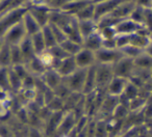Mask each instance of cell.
<instances>
[{
    "label": "cell",
    "instance_id": "34",
    "mask_svg": "<svg viewBox=\"0 0 152 137\" xmlns=\"http://www.w3.org/2000/svg\"><path fill=\"white\" fill-rule=\"evenodd\" d=\"M2 45H3V38H0V48L2 47Z\"/></svg>",
    "mask_w": 152,
    "mask_h": 137
},
{
    "label": "cell",
    "instance_id": "7",
    "mask_svg": "<svg viewBox=\"0 0 152 137\" xmlns=\"http://www.w3.org/2000/svg\"><path fill=\"white\" fill-rule=\"evenodd\" d=\"M27 36L25 31V28L22 23V20L20 22H18L17 24H15L14 26H12L3 36V41L5 43H7L11 46H15V45H19L24 38Z\"/></svg>",
    "mask_w": 152,
    "mask_h": 137
},
{
    "label": "cell",
    "instance_id": "15",
    "mask_svg": "<svg viewBox=\"0 0 152 137\" xmlns=\"http://www.w3.org/2000/svg\"><path fill=\"white\" fill-rule=\"evenodd\" d=\"M22 23H23L26 34H27L28 36H34V34L38 33V32H40L41 29H42L41 25L37 22V20L28 13V11L26 12L25 15L22 18Z\"/></svg>",
    "mask_w": 152,
    "mask_h": 137
},
{
    "label": "cell",
    "instance_id": "23",
    "mask_svg": "<svg viewBox=\"0 0 152 137\" xmlns=\"http://www.w3.org/2000/svg\"><path fill=\"white\" fill-rule=\"evenodd\" d=\"M94 15H95V4L94 3H90L87 7L81 9L79 12L74 15L77 21H81V20H94Z\"/></svg>",
    "mask_w": 152,
    "mask_h": 137
},
{
    "label": "cell",
    "instance_id": "11",
    "mask_svg": "<svg viewBox=\"0 0 152 137\" xmlns=\"http://www.w3.org/2000/svg\"><path fill=\"white\" fill-rule=\"evenodd\" d=\"M78 118L73 113V111H67L64 113V116L61 118L59 126L56 130V133H58V136L61 135H70L73 132L74 128L76 126V122Z\"/></svg>",
    "mask_w": 152,
    "mask_h": 137
},
{
    "label": "cell",
    "instance_id": "4",
    "mask_svg": "<svg viewBox=\"0 0 152 137\" xmlns=\"http://www.w3.org/2000/svg\"><path fill=\"white\" fill-rule=\"evenodd\" d=\"M96 62L101 65H114L122 57H124L122 50L120 49H106L101 48L95 52Z\"/></svg>",
    "mask_w": 152,
    "mask_h": 137
},
{
    "label": "cell",
    "instance_id": "33",
    "mask_svg": "<svg viewBox=\"0 0 152 137\" xmlns=\"http://www.w3.org/2000/svg\"><path fill=\"white\" fill-rule=\"evenodd\" d=\"M144 52H145L147 55H149V56L152 58V41H151V42H150V44L148 45V46L145 48V50H144Z\"/></svg>",
    "mask_w": 152,
    "mask_h": 137
},
{
    "label": "cell",
    "instance_id": "28",
    "mask_svg": "<svg viewBox=\"0 0 152 137\" xmlns=\"http://www.w3.org/2000/svg\"><path fill=\"white\" fill-rule=\"evenodd\" d=\"M25 65L19 45L11 46V67H15V65Z\"/></svg>",
    "mask_w": 152,
    "mask_h": 137
},
{
    "label": "cell",
    "instance_id": "22",
    "mask_svg": "<svg viewBox=\"0 0 152 137\" xmlns=\"http://www.w3.org/2000/svg\"><path fill=\"white\" fill-rule=\"evenodd\" d=\"M11 67V45L3 41L2 47L0 48V67Z\"/></svg>",
    "mask_w": 152,
    "mask_h": 137
},
{
    "label": "cell",
    "instance_id": "2",
    "mask_svg": "<svg viewBox=\"0 0 152 137\" xmlns=\"http://www.w3.org/2000/svg\"><path fill=\"white\" fill-rule=\"evenodd\" d=\"M88 69H78L71 75L63 78V83L72 93L83 94V85H85L86 75Z\"/></svg>",
    "mask_w": 152,
    "mask_h": 137
},
{
    "label": "cell",
    "instance_id": "12",
    "mask_svg": "<svg viewBox=\"0 0 152 137\" xmlns=\"http://www.w3.org/2000/svg\"><path fill=\"white\" fill-rule=\"evenodd\" d=\"M128 83H129L128 79L123 78V77L114 76L112 80H110V84L106 87L105 91L107 95L119 98L120 96H122L123 94H124Z\"/></svg>",
    "mask_w": 152,
    "mask_h": 137
},
{
    "label": "cell",
    "instance_id": "17",
    "mask_svg": "<svg viewBox=\"0 0 152 137\" xmlns=\"http://www.w3.org/2000/svg\"><path fill=\"white\" fill-rule=\"evenodd\" d=\"M96 91V65L89 67L86 75L85 85H83V95H89Z\"/></svg>",
    "mask_w": 152,
    "mask_h": 137
},
{
    "label": "cell",
    "instance_id": "13",
    "mask_svg": "<svg viewBox=\"0 0 152 137\" xmlns=\"http://www.w3.org/2000/svg\"><path fill=\"white\" fill-rule=\"evenodd\" d=\"M143 27L144 26L135 23L130 18L121 20V21H119L118 24L115 26L117 34L118 33L119 34H132V33H135L137 31H139V30Z\"/></svg>",
    "mask_w": 152,
    "mask_h": 137
},
{
    "label": "cell",
    "instance_id": "18",
    "mask_svg": "<svg viewBox=\"0 0 152 137\" xmlns=\"http://www.w3.org/2000/svg\"><path fill=\"white\" fill-rule=\"evenodd\" d=\"M25 67H27L28 72L30 75H34V76L41 77L48 69L43 65V62L40 60L38 56L34 57L31 60H29L28 62L25 63Z\"/></svg>",
    "mask_w": 152,
    "mask_h": 137
},
{
    "label": "cell",
    "instance_id": "25",
    "mask_svg": "<svg viewBox=\"0 0 152 137\" xmlns=\"http://www.w3.org/2000/svg\"><path fill=\"white\" fill-rule=\"evenodd\" d=\"M59 45H61V48L65 50V52L67 53L69 56H74L76 53L83 48V45L74 42V41L69 40V38H66V40L64 41V42H61Z\"/></svg>",
    "mask_w": 152,
    "mask_h": 137
},
{
    "label": "cell",
    "instance_id": "36",
    "mask_svg": "<svg viewBox=\"0 0 152 137\" xmlns=\"http://www.w3.org/2000/svg\"><path fill=\"white\" fill-rule=\"evenodd\" d=\"M150 38H151V41H152V33L150 34Z\"/></svg>",
    "mask_w": 152,
    "mask_h": 137
},
{
    "label": "cell",
    "instance_id": "27",
    "mask_svg": "<svg viewBox=\"0 0 152 137\" xmlns=\"http://www.w3.org/2000/svg\"><path fill=\"white\" fill-rule=\"evenodd\" d=\"M9 80L11 91H20L23 86V80L20 78V76L14 71L12 67H9Z\"/></svg>",
    "mask_w": 152,
    "mask_h": 137
},
{
    "label": "cell",
    "instance_id": "31",
    "mask_svg": "<svg viewBox=\"0 0 152 137\" xmlns=\"http://www.w3.org/2000/svg\"><path fill=\"white\" fill-rule=\"evenodd\" d=\"M108 129L107 126L103 122L95 123V131H94V137H108Z\"/></svg>",
    "mask_w": 152,
    "mask_h": 137
},
{
    "label": "cell",
    "instance_id": "5",
    "mask_svg": "<svg viewBox=\"0 0 152 137\" xmlns=\"http://www.w3.org/2000/svg\"><path fill=\"white\" fill-rule=\"evenodd\" d=\"M113 70H114L115 76L123 77V78L130 80V78L133 75V72L135 70L133 59L126 56L122 57L120 60H118L116 63L113 65Z\"/></svg>",
    "mask_w": 152,
    "mask_h": 137
},
{
    "label": "cell",
    "instance_id": "3",
    "mask_svg": "<svg viewBox=\"0 0 152 137\" xmlns=\"http://www.w3.org/2000/svg\"><path fill=\"white\" fill-rule=\"evenodd\" d=\"M114 76L112 65L96 63V91H106Z\"/></svg>",
    "mask_w": 152,
    "mask_h": 137
},
{
    "label": "cell",
    "instance_id": "30",
    "mask_svg": "<svg viewBox=\"0 0 152 137\" xmlns=\"http://www.w3.org/2000/svg\"><path fill=\"white\" fill-rule=\"evenodd\" d=\"M48 51L50 52V54L52 55L53 58L57 59V60H61V59H64V58H66L67 56H69V55L65 52V50L61 48V46L59 44L53 46L52 48H49Z\"/></svg>",
    "mask_w": 152,
    "mask_h": 137
},
{
    "label": "cell",
    "instance_id": "19",
    "mask_svg": "<svg viewBox=\"0 0 152 137\" xmlns=\"http://www.w3.org/2000/svg\"><path fill=\"white\" fill-rule=\"evenodd\" d=\"M77 22H78L79 32H80L83 38H86L87 36H91L98 30L97 22L95 20H81V21Z\"/></svg>",
    "mask_w": 152,
    "mask_h": 137
},
{
    "label": "cell",
    "instance_id": "8",
    "mask_svg": "<svg viewBox=\"0 0 152 137\" xmlns=\"http://www.w3.org/2000/svg\"><path fill=\"white\" fill-rule=\"evenodd\" d=\"M129 1V0H105L103 2H100L95 4V15L94 20L96 22L100 20L101 18L112 14L117 7H120L122 3Z\"/></svg>",
    "mask_w": 152,
    "mask_h": 137
},
{
    "label": "cell",
    "instance_id": "35",
    "mask_svg": "<svg viewBox=\"0 0 152 137\" xmlns=\"http://www.w3.org/2000/svg\"><path fill=\"white\" fill-rule=\"evenodd\" d=\"M58 137H71L70 135H61V136H58Z\"/></svg>",
    "mask_w": 152,
    "mask_h": 137
},
{
    "label": "cell",
    "instance_id": "21",
    "mask_svg": "<svg viewBox=\"0 0 152 137\" xmlns=\"http://www.w3.org/2000/svg\"><path fill=\"white\" fill-rule=\"evenodd\" d=\"M29 38H30V41H31L32 47H34V53H36L37 56L42 54L43 52H45V51L47 50L46 44H45L44 38H43V34L41 31L34 34V36H29Z\"/></svg>",
    "mask_w": 152,
    "mask_h": 137
},
{
    "label": "cell",
    "instance_id": "24",
    "mask_svg": "<svg viewBox=\"0 0 152 137\" xmlns=\"http://www.w3.org/2000/svg\"><path fill=\"white\" fill-rule=\"evenodd\" d=\"M135 69H141V70H150L152 67V58L147 55L145 52L140 54L137 57L133 59Z\"/></svg>",
    "mask_w": 152,
    "mask_h": 137
},
{
    "label": "cell",
    "instance_id": "14",
    "mask_svg": "<svg viewBox=\"0 0 152 137\" xmlns=\"http://www.w3.org/2000/svg\"><path fill=\"white\" fill-rule=\"evenodd\" d=\"M41 78L43 79V82L46 85L48 88H50L51 91H54L57 86L61 83V76L56 72V71L52 70V69H48L44 74L41 76Z\"/></svg>",
    "mask_w": 152,
    "mask_h": 137
},
{
    "label": "cell",
    "instance_id": "26",
    "mask_svg": "<svg viewBox=\"0 0 152 137\" xmlns=\"http://www.w3.org/2000/svg\"><path fill=\"white\" fill-rule=\"evenodd\" d=\"M41 32H42V34H43V38H44V41H45V44H46L47 49L52 48L53 46L57 45L56 38H55L52 29H51V26L49 25V24H47L46 26L42 27Z\"/></svg>",
    "mask_w": 152,
    "mask_h": 137
},
{
    "label": "cell",
    "instance_id": "1",
    "mask_svg": "<svg viewBox=\"0 0 152 137\" xmlns=\"http://www.w3.org/2000/svg\"><path fill=\"white\" fill-rule=\"evenodd\" d=\"M27 12V5L15 7L7 11L0 16V38H2L5 32L15 24L20 22Z\"/></svg>",
    "mask_w": 152,
    "mask_h": 137
},
{
    "label": "cell",
    "instance_id": "29",
    "mask_svg": "<svg viewBox=\"0 0 152 137\" xmlns=\"http://www.w3.org/2000/svg\"><path fill=\"white\" fill-rule=\"evenodd\" d=\"M0 89L7 93L11 91L9 80V67H0Z\"/></svg>",
    "mask_w": 152,
    "mask_h": 137
},
{
    "label": "cell",
    "instance_id": "20",
    "mask_svg": "<svg viewBox=\"0 0 152 137\" xmlns=\"http://www.w3.org/2000/svg\"><path fill=\"white\" fill-rule=\"evenodd\" d=\"M20 47V50L22 52V55H23V58H24V62H28L29 60H31L34 57H36V53H34V47H32L31 44V41H30L29 36H26L23 41L19 44Z\"/></svg>",
    "mask_w": 152,
    "mask_h": 137
},
{
    "label": "cell",
    "instance_id": "9",
    "mask_svg": "<svg viewBox=\"0 0 152 137\" xmlns=\"http://www.w3.org/2000/svg\"><path fill=\"white\" fill-rule=\"evenodd\" d=\"M27 11L34 19L37 20L41 27H44L47 24H49L50 19L51 9L44 4H30L27 5Z\"/></svg>",
    "mask_w": 152,
    "mask_h": 137
},
{
    "label": "cell",
    "instance_id": "10",
    "mask_svg": "<svg viewBox=\"0 0 152 137\" xmlns=\"http://www.w3.org/2000/svg\"><path fill=\"white\" fill-rule=\"evenodd\" d=\"M74 59L78 69H89L97 63L95 52L83 47L74 55Z\"/></svg>",
    "mask_w": 152,
    "mask_h": 137
},
{
    "label": "cell",
    "instance_id": "6",
    "mask_svg": "<svg viewBox=\"0 0 152 137\" xmlns=\"http://www.w3.org/2000/svg\"><path fill=\"white\" fill-rule=\"evenodd\" d=\"M50 69L56 71L61 76V78H64V77H67L69 75H71L76 70H78V67L76 65L74 56H67L66 58L61 59V60L54 59Z\"/></svg>",
    "mask_w": 152,
    "mask_h": 137
},
{
    "label": "cell",
    "instance_id": "16",
    "mask_svg": "<svg viewBox=\"0 0 152 137\" xmlns=\"http://www.w3.org/2000/svg\"><path fill=\"white\" fill-rule=\"evenodd\" d=\"M102 43H103V38H102L101 34H100L99 31L97 30V31L94 32L93 34H91V36L83 38V47L96 52V51H98L99 49L102 48Z\"/></svg>",
    "mask_w": 152,
    "mask_h": 137
},
{
    "label": "cell",
    "instance_id": "32",
    "mask_svg": "<svg viewBox=\"0 0 152 137\" xmlns=\"http://www.w3.org/2000/svg\"><path fill=\"white\" fill-rule=\"evenodd\" d=\"M137 7L145 9H152V0H133Z\"/></svg>",
    "mask_w": 152,
    "mask_h": 137
}]
</instances>
